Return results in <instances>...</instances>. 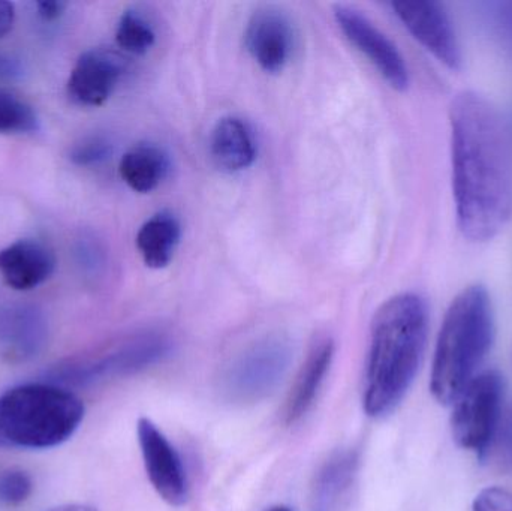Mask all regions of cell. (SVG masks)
Wrapping results in <instances>:
<instances>
[{
  "mask_svg": "<svg viewBox=\"0 0 512 511\" xmlns=\"http://www.w3.org/2000/svg\"><path fill=\"white\" fill-rule=\"evenodd\" d=\"M457 225L469 242L495 239L512 216V138L498 108L465 90L450 107Z\"/></svg>",
  "mask_w": 512,
  "mask_h": 511,
  "instance_id": "obj_1",
  "label": "cell"
},
{
  "mask_svg": "<svg viewBox=\"0 0 512 511\" xmlns=\"http://www.w3.org/2000/svg\"><path fill=\"white\" fill-rule=\"evenodd\" d=\"M429 308L415 293L391 297L370 332L363 405L375 419L393 413L414 383L426 350Z\"/></svg>",
  "mask_w": 512,
  "mask_h": 511,
  "instance_id": "obj_2",
  "label": "cell"
},
{
  "mask_svg": "<svg viewBox=\"0 0 512 511\" xmlns=\"http://www.w3.org/2000/svg\"><path fill=\"white\" fill-rule=\"evenodd\" d=\"M493 338L492 300L483 285H471L451 303L436 342L430 387L441 404L457 401L474 380Z\"/></svg>",
  "mask_w": 512,
  "mask_h": 511,
  "instance_id": "obj_3",
  "label": "cell"
},
{
  "mask_svg": "<svg viewBox=\"0 0 512 511\" xmlns=\"http://www.w3.org/2000/svg\"><path fill=\"white\" fill-rule=\"evenodd\" d=\"M84 405L69 390L23 384L0 396V449H51L68 441L83 422Z\"/></svg>",
  "mask_w": 512,
  "mask_h": 511,
  "instance_id": "obj_4",
  "label": "cell"
},
{
  "mask_svg": "<svg viewBox=\"0 0 512 511\" xmlns=\"http://www.w3.org/2000/svg\"><path fill=\"white\" fill-rule=\"evenodd\" d=\"M288 339L270 335L237 354L221 378L222 392L234 404H254L274 392L291 363Z\"/></svg>",
  "mask_w": 512,
  "mask_h": 511,
  "instance_id": "obj_5",
  "label": "cell"
},
{
  "mask_svg": "<svg viewBox=\"0 0 512 511\" xmlns=\"http://www.w3.org/2000/svg\"><path fill=\"white\" fill-rule=\"evenodd\" d=\"M504 381L498 372H484L468 384L454 407L451 428L460 447L483 459L501 417Z\"/></svg>",
  "mask_w": 512,
  "mask_h": 511,
  "instance_id": "obj_6",
  "label": "cell"
},
{
  "mask_svg": "<svg viewBox=\"0 0 512 511\" xmlns=\"http://www.w3.org/2000/svg\"><path fill=\"white\" fill-rule=\"evenodd\" d=\"M334 18L345 38L367 57L393 89L409 87V69L397 45L363 12L352 6H334Z\"/></svg>",
  "mask_w": 512,
  "mask_h": 511,
  "instance_id": "obj_7",
  "label": "cell"
},
{
  "mask_svg": "<svg viewBox=\"0 0 512 511\" xmlns=\"http://www.w3.org/2000/svg\"><path fill=\"white\" fill-rule=\"evenodd\" d=\"M396 17L405 29L450 69L462 66V48L450 15L438 2H393Z\"/></svg>",
  "mask_w": 512,
  "mask_h": 511,
  "instance_id": "obj_8",
  "label": "cell"
},
{
  "mask_svg": "<svg viewBox=\"0 0 512 511\" xmlns=\"http://www.w3.org/2000/svg\"><path fill=\"white\" fill-rule=\"evenodd\" d=\"M137 431L144 467L153 488L165 503L183 506L188 501L189 483L179 453L152 420L144 417L138 420Z\"/></svg>",
  "mask_w": 512,
  "mask_h": 511,
  "instance_id": "obj_9",
  "label": "cell"
},
{
  "mask_svg": "<svg viewBox=\"0 0 512 511\" xmlns=\"http://www.w3.org/2000/svg\"><path fill=\"white\" fill-rule=\"evenodd\" d=\"M245 44L262 71L280 74L294 53L295 33L291 20L274 6L256 9L246 23Z\"/></svg>",
  "mask_w": 512,
  "mask_h": 511,
  "instance_id": "obj_10",
  "label": "cell"
},
{
  "mask_svg": "<svg viewBox=\"0 0 512 511\" xmlns=\"http://www.w3.org/2000/svg\"><path fill=\"white\" fill-rule=\"evenodd\" d=\"M125 74V60L116 51L92 48L84 51L68 80V95L75 104L99 107L113 95Z\"/></svg>",
  "mask_w": 512,
  "mask_h": 511,
  "instance_id": "obj_11",
  "label": "cell"
},
{
  "mask_svg": "<svg viewBox=\"0 0 512 511\" xmlns=\"http://www.w3.org/2000/svg\"><path fill=\"white\" fill-rule=\"evenodd\" d=\"M360 453L334 452L322 464L310 488V511H348L357 488Z\"/></svg>",
  "mask_w": 512,
  "mask_h": 511,
  "instance_id": "obj_12",
  "label": "cell"
},
{
  "mask_svg": "<svg viewBox=\"0 0 512 511\" xmlns=\"http://www.w3.org/2000/svg\"><path fill=\"white\" fill-rule=\"evenodd\" d=\"M56 269L51 249L38 240L24 239L0 251V276L9 288L29 291L44 284Z\"/></svg>",
  "mask_w": 512,
  "mask_h": 511,
  "instance_id": "obj_13",
  "label": "cell"
},
{
  "mask_svg": "<svg viewBox=\"0 0 512 511\" xmlns=\"http://www.w3.org/2000/svg\"><path fill=\"white\" fill-rule=\"evenodd\" d=\"M210 156L219 170L236 174L248 170L258 158V143L252 126L239 116H225L213 126Z\"/></svg>",
  "mask_w": 512,
  "mask_h": 511,
  "instance_id": "obj_14",
  "label": "cell"
},
{
  "mask_svg": "<svg viewBox=\"0 0 512 511\" xmlns=\"http://www.w3.org/2000/svg\"><path fill=\"white\" fill-rule=\"evenodd\" d=\"M334 356V342L330 338L319 339L310 348L294 386L286 398L283 408V420L286 425H294L300 422L312 405L324 383L325 375L330 371Z\"/></svg>",
  "mask_w": 512,
  "mask_h": 511,
  "instance_id": "obj_15",
  "label": "cell"
},
{
  "mask_svg": "<svg viewBox=\"0 0 512 511\" xmlns=\"http://www.w3.org/2000/svg\"><path fill=\"white\" fill-rule=\"evenodd\" d=\"M180 240V219L170 210H161L141 225L135 243L144 264L149 269L161 270L174 260Z\"/></svg>",
  "mask_w": 512,
  "mask_h": 511,
  "instance_id": "obj_16",
  "label": "cell"
},
{
  "mask_svg": "<svg viewBox=\"0 0 512 511\" xmlns=\"http://www.w3.org/2000/svg\"><path fill=\"white\" fill-rule=\"evenodd\" d=\"M170 168V156L161 146L138 143L120 159L119 174L132 191L150 194L167 179Z\"/></svg>",
  "mask_w": 512,
  "mask_h": 511,
  "instance_id": "obj_17",
  "label": "cell"
},
{
  "mask_svg": "<svg viewBox=\"0 0 512 511\" xmlns=\"http://www.w3.org/2000/svg\"><path fill=\"white\" fill-rule=\"evenodd\" d=\"M45 335V323L41 312L29 306L9 309L0 323V341L14 354L24 356L41 344Z\"/></svg>",
  "mask_w": 512,
  "mask_h": 511,
  "instance_id": "obj_18",
  "label": "cell"
},
{
  "mask_svg": "<svg viewBox=\"0 0 512 511\" xmlns=\"http://www.w3.org/2000/svg\"><path fill=\"white\" fill-rule=\"evenodd\" d=\"M116 42L125 53L144 56L156 44L155 26L140 9H126L117 23Z\"/></svg>",
  "mask_w": 512,
  "mask_h": 511,
  "instance_id": "obj_19",
  "label": "cell"
},
{
  "mask_svg": "<svg viewBox=\"0 0 512 511\" xmlns=\"http://www.w3.org/2000/svg\"><path fill=\"white\" fill-rule=\"evenodd\" d=\"M38 129L36 111L23 99L0 90V134H29Z\"/></svg>",
  "mask_w": 512,
  "mask_h": 511,
  "instance_id": "obj_20",
  "label": "cell"
},
{
  "mask_svg": "<svg viewBox=\"0 0 512 511\" xmlns=\"http://www.w3.org/2000/svg\"><path fill=\"white\" fill-rule=\"evenodd\" d=\"M32 479L24 471L8 470L0 473V504L18 506L32 495Z\"/></svg>",
  "mask_w": 512,
  "mask_h": 511,
  "instance_id": "obj_21",
  "label": "cell"
},
{
  "mask_svg": "<svg viewBox=\"0 0 512 511\" xmlns=\"http://www.w3.org/2000/svg\"><path fill=\"white\" fill-rule=\"evenodd\" d=\"M111 153H113V144L107 138L96 135V137L84 138L81 143L75 144L69 153V158L81 167H92L107 161Z\"/></svg>",
  "mask_w": 512,
  "mask_h": 511,
  "instance_id": "obj_22",
  "label": "cell"
},
{
  "mask_svg": "<svg viewBox=\"0 0 512 511\" xmlns=\"http://www.w3.org/2000/svg\"><path fill=\"white\" fill-rule=\"evenodd\" d=\"M474 511H512V494L507 489H483L475 498Z\"/></svg>",
  "mask_w": 512,
  "mask_h": 511,
  "instance_id": "obj_23",
  "label": "cell"
},
{
  "mask_svg": "<svg viewBox=\"0 0 512 511\" xmlns=\"http://www.w3.org/2000/svg\"><path fill=\"white\" fill-rule=\"evenodd\" d=\"M65 2H59V0H51V2H38L36 3V8H38L39 17L44 21H54L57 18L62 17L63 12L66 9Z\"/></svg>",
  "mask_w": 512,
  "mask_h": 511,
  "instance_id": "obj_24",
  "label": "cell"
},
{
  "mask_svg": "<svg viewBox=\"0 0 512 511\" xmlns=\"http://www.w3.org/2000/svg\"><path fill=\"white\" fill-rule=\"evenodd\" d=\"M15 8L14 3L0 0V38L8 35L14 26Z\"/></svg>",
  "mask_w": 512,
  "mask_h": 511,
  "instance_id": "obj_25",
  "label": "cell"
},
{
  "mask_svg": "<svg viewBox=\"0 0 512 511\" xmlns=\"http://www.w3.org/2000/svg\"><path fill=\"white\" fill-rule=\"evenodd\" d=\"M504 443L505 449H507L508 455L512 461V422L507 423L504 429Z\"/></svg>",
  "mask_w": 512,
  "mask_h": 511,
  "instance_id": "obj_26",
  "label": "cell"
},
{
  "mask_svg": "<svg viewBox=\"0 0 512 511\" xmlns=\"http://www.w3.org/2000/svg\"><path fill=\"white\" fill-rule=\"evenodd\" d=\"M50 511H96L93 507L84 506V504H66V506L56 507Z\"/></svg>",
  "mask_w": 512,
  "mask_h": 511,
  "instance_id": "obj_27",
  "label": "cell"
},
{
  "mask_svg": "<svg viewBox=\"0 0 512 511\" xmlns=\"http://www.w3.org/2000/svg\"><path fill=\"white\" fill-rule=\"evenodd\" d=\"M267 511H292L288 506H273Z\"/></svg>",
  "mask_w": 512,
  "mask_h": 511,
  "instance_id": "obj_28",
  "label": "cell"
}]
</instances>
